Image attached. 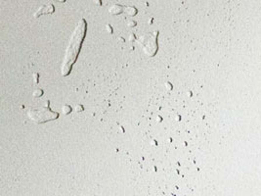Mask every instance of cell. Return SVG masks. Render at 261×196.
<instances>
[{"mask_svg":"<svg viewBox=\"0 0 261 196\" xmlns=\"http://www.w3.org/2000/svg\"><path fill=\"white\" fill-rule=\"evenodd\" d=\"M125 8H126L125 12L127 13L129 16H134L137 13V10L134 7H125Z\"/></svg>","mask_w":261,"mask_h":196,"instance_id":"cell-6","label":"cell"},{"mask_svg":"<svg viewBox=\"0 0 261 196\" xmlns=\"http://www.w3.org/2000/svg\"><path fill=\"white\" fill-rule=\"evenodd\" d=\"M122 11H123V9L120 5H114V6L109 10V12L111 14H113V15H116V14L122 13Z\"/></svg>","mask_w":261,"mask_h":196,"instance_id":"cell-5","label":"cell"},{"mask_svg":"<svg viewBox=\"0 0 261 196\" xmlns=\"http://www.w3.org/2000/svg\"><path fill=\"white\" fill-rule=\"evenodd\" d=\"M83 110V107L81 105H78V106H76V111L78 112V111H82Z\"/></svg>","mask_w":261,"mask_h":196,"instance_id":"cell-10","label":"cell"},{"mask_svg":"<svg viewBox=\"0 0 261 196\" xmlns=\"http://www.w3.org/2000/svg\"><path fill=\"white\" fill-rule=\"evenodd\" d=\"M54 11H55V8L52 4H50V3L45 4L39 8L37 12L34 13V17L37 18V17L43 15V14H52V13H54Z\"/></svg>","mask_w":261,"mask_h":196,"instance_id":"cell-4","label":"cell"},{"mask_svg":"<svg viewBox=\"0 0 261 196\" xmlns=\"http://www.w3.org/2000/svg\"><path fill=\"white\" fill-rule=\"evenodd\" d=\"M38 74H34V82H35V85H37V82H38Z\"/></svg>","mask_w":261,"mask_h":196,"instance_id":"cell-9","label":"cell"},{"mask_svg":"<svg viewBox=\"0 0 261 196\" xmlns=\"http://www.w3.org/2000/svg\"><path fill=\"white\" fill-rule=\"evenodd\" d=\"M49 104L50 102L48 99L34 101L27 111V116L36 124H43L52 120H56L59 117V114L57 112H53L49 108Z\"/></svg>","mask_w":261,"mask_h":196,"instance_id":"cell-2","label":"cell"},{"mask_svg":"<svg viewBox=\"0 0 261 196\" xmlns=\"http://www.w3.org/2000/svg\"><path fill=\"white\" fill-rule=\"evenodd\" d=\"M129 26H135V23H132V22H130V23H129Z\"/></svg>","mask_w":261,"mask_h":196,"instance_id":"cell-11","label":"cell"},{"mask_svg":"<svg viewBox=\"0 0 261 196\" xmlns=\"http://www.w3.org/2000/svg\"><path fill=\"white\" fill-rule=\"evenodd\" d=\"M42 94H43V90H42V89H36V90L33 92V96L34 97H40Z\"/></svg>","mask_w":261,"mask_h":196,"instance_id":"cell-7","label":"cell"},{"mask_svg":"<svg viewBox=\"0 0 261 196\" xmlns=\"http://www.w3.org/2000/svg\"><path fill=\"white\" fill-rule=\"evenodd\" d=\"M86 29H87V23L84 19H81L80 22L78 23L77 27H75L74 32H72L71 40H69V46L67 48L66 56H65L63 65H62V75L67 77L69 73H71L72 66L76 61V58L80 52L81 45L84 40V37L86 35Z\"/></svg>","mask_w":261,"mask_h":196,"instance_id":"cell-1","label":"cell"},{"mask_svg":"<svg viewBox=\"0 0 261 196\" xmlns=\"http://www.w3.org/2000/svg\"><path fill=\"white\" fill-rule=\"evenodd\" d=\"M158 35L159 32H153L145 35L141 39V42L144 46V51L148 56H154L158 51Z\"/></svg>","mask_w":261,"mask_h":196,"instance_id":"cell-3","label":"cell"},{"mask_svg":"<svg viewBox=\"0 0 261 196\" xmlns=\"http://www.w3.org/2000/svg\"><path fill=\"white\" fill-rule=\"evenodd\" d=\"M64 110H65V114H69V112L72 111V108L69 107V106H68V105H66L64 107Z\"/></svg>","mask_w":261,"mask_h":196,"instance_id":"cell-8","label":"cell"}]
</instances>
